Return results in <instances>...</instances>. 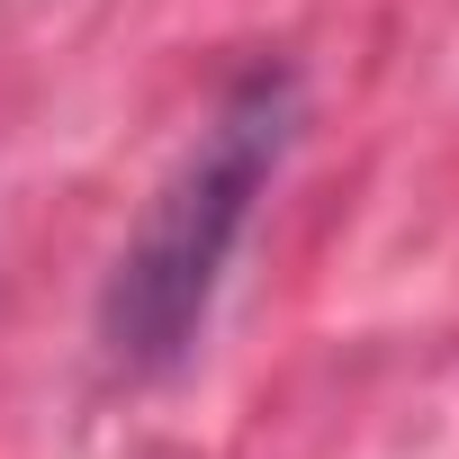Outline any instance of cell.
<instances>
[{
	"label": "cell",
	"mask_w": 459,
	"mask_h": 459,
	"mask_svg": "<svg viewBox=\"0 0 459 459\" xmlns=\"http://www.w3.org/2000/svg\"><path fill=\"white\" fill-rule=\"evenodd\" d=\"M289 144H298V73L289 64L235 73L207 126L189 135V153L162 171L153 207L135 216V235L100 289V342L126 378H162L198 351L225 262H235L262 189L280 180Z\"/></svg>",
	"instance_id": "cell-1"
}]
</instances>
